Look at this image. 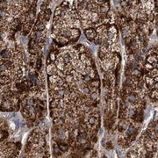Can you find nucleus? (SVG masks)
<instances>
[{
	"label": "nucleus",
	"instance_id": "nucleus-4",
	"mask_svg": "<svg viewBox=\"0 0 158 158\" xmlns=\"http://www.w3.org/2000/svg\"><path fill=\"white\" fill-rule=\"evenodd\" d=\"M77 11L84 30H92L113 23L110 0H78Z\"/></svg>",
	"mask_w": 158,
	"mask_h": 158
},
{
	"label": "nucleus",
	"instance_id": "nucleus-3",
	"mask_svg": "<svg viewBox=\"0 0 158 158\" xmlns=\"http://www.w3.org/2000/svg\"><path fill=\"white\" fill-rule=\"evenodd\" d=\"M81 23L74 0H65L55 11L52 36L57 44L67 46L77 42L81 35Z\"/></svg>",
	"mask_w": 158,
	"mask_h": 158
},
{
	"label": "nucleus",
	"instance_id": "nucleus-2",
	"mask_svg": "<svg viewBox=\"0 0 158 158\" xmlns=\"http://www.w3.org/2000/svg\"><path fill=\"white\" fill-rule=\"evenodd\" d=\"M37 0H0V51L24 54L22 39L33 28Z\"/></svg>",
	"mask_w": 158,
	"mask_h": 158
},
{
	"label": "nucleus",
	"instance_id": "nucleus-1",
	"mask_svg": "<svg viewBox=\"0 0 158 158\" xmlns=\"http://www.w3.org/2000/svg\"><path fill=\"white\" fill-rule=\"evenodd\" d=\"M54 55L48 66L52 116L58 124L70 129L96 108L99 80L83 45L62 48Z\"/></svg>",
	"mask_w": 158,
	"mask_h": 158
}]
</instances>
